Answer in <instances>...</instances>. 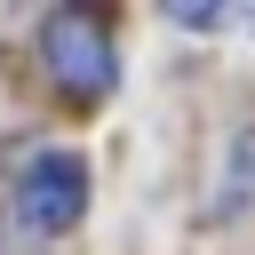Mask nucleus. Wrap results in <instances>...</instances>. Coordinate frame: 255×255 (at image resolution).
Returning <instances> with one entry per match:
<instances>
[{
	"label": "nucleus",
	"instance_id": "f257e3e1",
	"mask_svg": "<svg viewBox=\"0 0 255 255\" xmlns=\"http://www.w3.org/2000/svg\"><path fill=\"white\" fill-rule=\"evenodd\" d=\"M40 56L72 96H104L112 88V24L96 8H56L40 24Z\"/></svg>",
	"mask_w": 255,
	"mask_h": 255
},
{
	"label": "nucleus",
	"instance_id": "f03ea898",
	"mask_svg": "<svg viewBox=\"0 0 255 255\" xmlns=\"http://www.w3.org/2000/svg\"><path fill=\"white\" fill-rule=\"evenodd\" d=\"M80 207H88V167L72 159V151H32L24 159V175H16V215H24V231H72L80 223Z\"/></svg>",
	"mask_w": 255,
	"mask_h": 255
}]
</instances>
